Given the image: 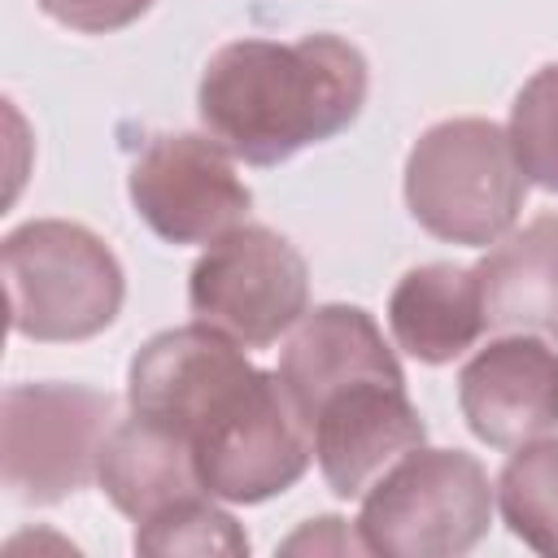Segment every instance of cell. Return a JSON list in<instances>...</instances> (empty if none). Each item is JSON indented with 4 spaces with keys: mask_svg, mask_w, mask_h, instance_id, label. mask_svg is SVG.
<instances>
[{
    "mask_svg": "<svg viewBox=\"0 0 558 558\" xmlns=\"http://www.w3.org/2000/svg\"><path fill=\"white\" fill-rule=\"evenodd\" d=\"M497 488L462 449H410L366 493L357 532L384 558H458L488 536Z\"/></svg>",
    "mask_w": 558,
    "mask_h": 558,
    "instance_id": "obj_5",
    "label": "cell"
},
{
    "mask_svg": "<svg viewBox=\"0 0 558 558\" xmlns=\"http://www.w3.org/2000/svg\"><path fill=\"white\" fill-rule=\"evenodd\" d=\"M135 214L166 244H214L248 218L253 192L214 135H157L126 179Z\"/></svg>",
    "mask_w": 558,
    "mask_h": 558,
    "instance_id": "obj_8",
    "label": "cell"
},
{
    "mask_svg": "<svg viewBox=\"0 0 558 558\" xmlns=\"http://www.w3.org/2000/svg\"><path fill=\"white\" fill-rule=\"evenodd\" d=\"M135 549L157 554V558H174V554H231L235 558V554H248V536L227 510L214 506L209 493H196L144 519L135 527Z\"/></svg>",
    "mask_w": 558,
    "mask_h": 558,
    "instance_id": "obj_17",
    "label": "cell"
},
{
    "mask_svg": "<svg viewBox=\"0 0 558 558\" xmlns=\"http://www.w3.org/2000/svg\"><path fill=\"white\" fill-rule=\"evenodd\" d=\"M488 331H532L558 344V209L506 231L475 262Z\"/></svg>",
    "mask_w": 558,
    "mask_h": 558,
    "instance_id": "obj_13",
    "label": "cell"
},
{
    "mask_svg": "<svg viewBox=\"0 0 558 558\" xmlns=\"http://www.w3.org/2000/svg\"><path fill=\"white\" fill-rule=\"evenodd\" d=\"M497 506L523 545L558 558V436H536L506 458Z\"/></svg>",
    "mask_w": 558,
    "mask_h": 558,
    "instance_id": "obj_16",
    "label": "cell"
},
{
    "mask_svg": "<svg viewBox=\"0 0 558 558\" xmlns=\"http://www.w3.org/2000/svg\"><path fill=\"white\" fill-rule=\"evenodd\" d=\"M310 440L327 488L336 497H362L392 462L427 440V423L405 397V384L366 379L318 405Z\"/></svg>",
    "mask_w": 558,
    "mask_h": 558,
    "instance_id": "obj_10",
    "label": "cell"
},
{
    "mask_svg": "<svg viewBox=\"0 0 558 558\" xmlns=\"http://www.w3.org/2000/svg\"><path fill=\"white\" fill-rule=\"evenodd\" d=\"M187 440L205 493L235 506L288 493L314 458L310 427L292 405L279 371L257 366L231 379L196 414Z\"/></svg>",
    "mask_w": 558,
    "mask_h": 558,
    "instance_id": "obj_4",
    "label": "cell"
},
{
    "mask_svg": "<svg viewBox=\"0 0 558 558\" xmlns=\"http://www.w3.org/2000/svg\"><path fill=\"white\" fill-rule=\"evenodd\" d=\"M153 0H39V9L70 26V31H83V35H109V31H122L131 26L135 17L148 13Z\"/></svg>",
    "mask_w": 558,
    "mask_h": 558,
    "instance_id": "obj_19",
    "label": "cell"
},
{
    "mask_svg": "<svg viewBox=\"0 0 558 558\" xmlns=\"http://www.w3.org/2000/svg\"><path fill=\"white\" fill-rule=\"evenodd\" d=\"M510 148L523 166V174L545 187L558 192V61L541 65L514 96L510 105Z\"/></svg>",
    "mask_w": 558,
    "mask_h": 558,
    "instance_id": "obj_18",
    "label": "cell"
},
{
    "mask_svg": "<svg viewBox=\"0 0 558 558\" xmlns=\"http://www.w3.org/2000/svg\"><path fill=\"white\" fill-rule=\"evenodd\" d=\"M9 323L26 340L70 344L100 336L126 296V279L109 244L65 218H35L0 244Z\"/></svg>",
    "mask_w": 558,
    "mask_h": 558,
    "instance_id": "obj_3",
    "label": "cell"
},
{
    "mask_svg": "<svg viewBox=\"0 0 558 558\" xmlns=\"http://www.w3.org/2000/svg\"><path fill=\"white\" fill-rule=\"evenodd\" d=\"M244 344L222 336L209 323H187L157 331L126 371V401L140 414H153L161 423H174L183 436L196 423V414L248 371Z\"/></svg>",
    "mask_w": 558,
    "mask_h": 558,
    "instance_id": "obj_12",
    "label": "cell"
},
{
    "mask_svg": "<svg viewBox=\"0 0 558 558\" xmlns=\"http://www.w3.org/2000/svg\"><path fill=\"white\" fill-rule=\"evenodd\" d=\"M527 196L510 135L488 118H445L405 157V205L423 231L449 244H497Z\"/></svg>",
    "mask_w": 558,
    "mask_h": 558,
    "instance_id": "obj_2",
    "label": "cell"
},
{
    "mask_svg": "<svg viewBox=\"0 0 558 558\" xmlns=\"http://www.w3.org/2000/svg\"><path fill=\"white\" fill-rule=\"evenodd\" d=\"M279 379L301 410L305 427L318 405L353 384L388 379L405 384L397 353L388 349L379 323L362 305H318L305 310L279 353Z\"/></svg>",
    "mask_w": 558,
    "mask_h": 558,
    "instance_id": "obj_11",
    "label": "cell"
},
{
    "mask_svg": "<svg viewBox=\"0 0 558 558\" xmlns=\"http://www.w3.org/2000/svg\"><path fill=\"white\" fill-rule=\"evenodd\" d=\"M187 305L196 323L218 327L244 349H266L292 331L310 305L305 257L279 231L240 222L205 244L187 275Z\"/></svg>",
    "mask_w": 558,
    "mask_h": 558,
    "instance_id": "obj_7",
    "label": "cell"
},
{
    "mask_svg": "<svg viewBox=\"0 0 558 558\" xmlns=\"http://www.w3.org/2000/svg\"><path fill=\"white\" fill-rule=\"evenodd\" d=\"M283 554H371L362 532H349L344 519L336 514H323V519H310L301 532H292L283 545Z\"/></svg>",
    "mask_w": 558,
    "mask_h": 558,
    "instance_id": "obj_20",
    "label": "cell"
},
{
    "mask_svg": "<svg viewBox=\"0 0 558 558\" xmlns=\"http://www.w3.org/2000/svg\"><path fill=\"white\" fill-rule=\"evenodd\" d=\"M388 327L397 349H405L414 362L445 366L462 357L484 331L475 266L427 262L405 270L388 296Z\"/></svg>",
    "mask_w": 558,
    "mask_h": 558,
    "instance_id": "obj_15",
    "label": "cell"
},
{
    "mask_svg": "<svg viewBox=\"0 0 558 558\" xmlns=\"http://www.w3.org/2000/svg\"><path fill=\"white\" fill-rule=\"evenodd\" d=\"M466 427L493 449H519L558 427V344L501 331L458 371Z\"/></svg>",
    "mask_w": 558,
    "mask_h": 558,
    "instance_id": "obj_9",
    "label": "cell"
},
{
    "mask_svg": "<svg viewBox=\"0 0 558 558\" xmlns=\"http://www.w3.org/2000/svg\"><path fill=\"white\" fill-rule=\"evenodd\" d=\"M366 57L340 35L222 44L196 87L205 131L248 166H279L357 122Z\"/></svg>",
    "mask_w": 558,
    "mask_h": 558,
    "instance_id": "obj_1",
    "label": "cell"
},
{
    "mask_svg": "<svg viewBox=\"0 0 558 558\" xmlns=\"http://www.w3.org/2000/svg\"><path fill=\"white\" fill-rule=\"evenodd\" d=\"M113 397L83 384H13L0 397V475L17 501L52 506L96 480Z\"/></svg>",
    "mask_w": 558,
    "mask_h": 558,
    "instance_id": "obj_6",
    "label": "cell"
},
{
    "mask_svg": "<svg viewBox=\"0 0 558 558\" xmlns=\"http://www.w3.org/2000/svg\"><path fill=\"white\" fill-rule=\"evenodd\" d=\"M96 480H100L105 497L135 523L153 519L157 510H166L183 497L205 493V484L196 475L192 440L174 423H161L140 410H131V418L109 427V436L100 445Z\"/></svg>",
    "mask_w": 558,
    "mask_h": 558,
    "instance_id": "obj_14",
    "label": "cell"
}]
</instances>
